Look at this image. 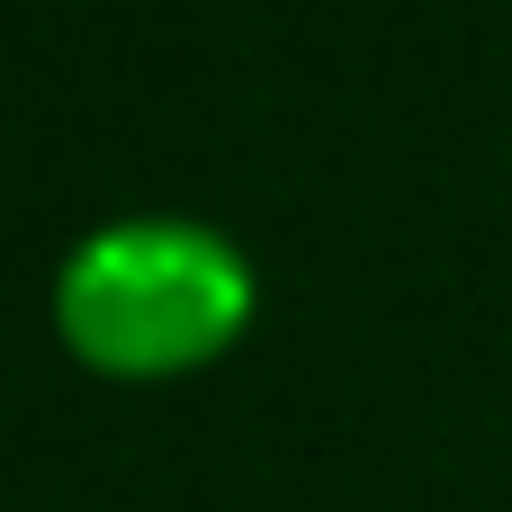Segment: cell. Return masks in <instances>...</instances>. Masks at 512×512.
<instances>
[{
    "instance_id": "1",
    "label": "cell",
    "mask_w": 512,
    "mask_h": 512,
    "mask_svg": "<svg viewBox=\"0 0 512 512\" xmlns=\"http://www.w3.org/2000/svg\"><path fill=\"white\" fill-rule=\"evenodd\" d=\"M63 315H72V342L90 360L162 369V360L207 351L243 315V270L207 234L135 225V234H108V243L81 252V270L63 288Z\"/></svg>"
}]
</instances>
